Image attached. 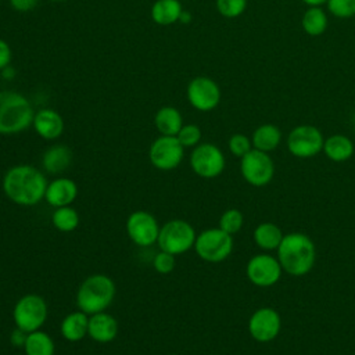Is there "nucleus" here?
I'll use <instances>...</instances> for the list:
<instances>
[{
	"instance_id": "1",
	"label": "nucleus",
	"mask_w": 355,
	"mask_h": 355,
	"mask_svg": "<svg viewBox=\"0 0 355 355\" xmlns=\"http://www.w3.org/2000/svg\"><path fill=\"white\" fill-rule=\"evenodd\" d=\"M47 179L36 166L28 164L14 165L6 171L1 182L3 193L17 205L32 207L44 198Z\"/></svg>"
},
{
	"instance_id": "2",
	"label": "nucleus",
	"mask_w": 355,
	"mask_h": 355,
	"mask_svg": "<svg viewBox=\"0 0 355 355\" xmlns=\"http://www.w3.org/2000/svg\"><path fill=\"white\" fill-rule=\"evenodd\" d=\"M277 259L283 272L291 276H305L311 272L316 261V248L309 236L293 232L283 236L277 247Z\"/></svg>"
},
{
	"instance_id": "3",
	"label": "nucleus",
	"mask_w": 355,
	"mask_h": 355,
	"mask_svg": "<svg viewBox=\"0 0 355 355\" xmlns=\"http://www.w3.org/2000/svg\"><path fill=\"white\" fill-rule=\"evenodd\" d=\"M35 110L31 101L14 90L0 92V135H18L32 126Z\"/></svg>"
},
{
	"instance_id": "4",
	"label": "nucleus",
	"mask_w": 355,
	"mask_h": 355,
	"mask_svg": "<svg viewBox=\"0 0 355 355\" xmlns=\"http://www.w3.org/2000/svg\"><path fill=\"white\" fill-rule=\"evenodd\" d=\"M116 286L114 280L103 273L87 276L76 291V306L79 311L93 315L104 312L114 301Z\"/></svg>"
},
{
	"instance_id": "5",
	"label": "nucleus",
	"mask_w": 355,
	"mask_h": 355,
	"mask_svg": "<svg viewBox=\"0 0 355 355\" xmlns=\"http://www.w3.org/2000/svg\"><path fill=\"white\" fill-rule=\"evenodd\" d=\"M194 251L205 262H223L233 251V237L220 227L205 229L197 234Z\"/></svg>"
},
{
	"instance_id": "6",
	"label": "nucleus",
	"mask_w": 355,
	"mask_h": 355,
	"mask_svg": "<svg viewBox=\"0 0 355 355\" xmlns=\"http://www.w3.org/2000/svg\"><path fill=\"white\" fill-rule=\"evenodd\" d=\"M197 233L194 227L183 219H172L159 229L157 244L159 250L172 255H180L194 247Z\"/></svg>"
},
{
	"instance_id": "7",
	"label": "nucleus",
	"mask_w": 355,
	"mask_h": 355,
	"mask_svg": "<svg viewBox=\"0 0 355 355\" xmlns=\"http://www.w3.org/2000/svg\"><path fill=\"white\" fill-rule=\"evenodd\" d=\"M49 308L39 294H25L14 305L12 320L17 327L26 333L39 330L47 320Z\"/></svg>"
},
{
	"instance_id": "8",
	"label": "nucleus",
	"mask_w": 355,
	"mask_h": 355,
	"mask_svg": "<svg viewBox=\"0 0 355 355\" xmlns=\"http://www.w3.org/2000/svg\"><path fill=\"white\" fill-rule=\"evenodd\" d=\"M240 172L248 184L263 187L269 184L275 176V164L269 153L252 148L241 157Z\"/></svg>"
},
{
	"instance_id": "9",
	"label": "nucleus",
	"mask_w": 355,
	"mask_h": 355,
	"mask_svg": "<svg viewBox=\"0 0 355 355\" xmlns=\"http://www.w3.org/2000/svg\"><path fill=\"white\" fill-rule=\"evenodd\" d=\"M189 162L193 172L204 179L219 176L226 165L222 150L212 143L197 144L190 154Z\"/></svg>"
},
{
	"instance_id": "10",
	"label": "nucleus",
	"mask_w": 355,
	"mask_h": 355,
	"mask_svg": "<svg viewBox=\"0 0 355 355\" xmlns=\"http://www.w3.org/2000/svg\"><path fill=\"white\" fill-rule=\"evenodd\" d=\"M324 137L313 125H298L287 137V148L297 158H311L323 151Z\"/></svg>"
},
{
	"instance_id": "11",
	"label": "nucleus",
	"mask_w": 355,
	"mask_h": 355,
	"mask_svg": "<svg viewBox=\"0 0 355 355\" xmlns=\"http://www.w3.org/2000/svg\"><path fill=\"white\" fill-rule=\"evenodd\" d=\"M184 147L176 136L159 135L148 148V159L151 165L159 171H172L178 168L183 159Z\"/></svg>"
},
{
	"instance_id": "12",
	"label": "nucleus",
	"mask_w": 355,
	"mask_h": 355,
	"mask_svg": "<svg viewBox=\"0 0 355 355\" xmlns=\"http://www.w3.org/2000/svg\"><path fill=\"white\" fill-rule=\"evenodd\" d=\"M248 280L257 287H272L275 286L282 275L283 268L279 259L270 254H257L251 257L245 266Z\"/></svg>"
},
{
	"instance_id": "13",
	"label": "nucleus",
	"mask_w": 355,
	"mask_h": 355,
	"mask_svg": "<svg viewBox=\"0 0 355 355\" xmlns=\"http://www.w3.org/2000/svg\"><path fill=\"white\" fill-rule=\"evenodd\" d=\"M159 229L155 216L143 209L132 212L126 219V233L139 247H150L157 243Z\"/></svg>"
},
{
	"instance_id": "14",
	"label": "nucleus",
	"mask_w": 355,
	"mask_h": 355,
	"mask_svg": "<svg viewBox=\"0 0 355 355\" xmlns=\"http://www.w3.org/2000/svg\"><path fill=\"white\" fill-rule=\"evenodd\" d=\"M187 100L193 108L201 112L212 111L220 101L218 83L208 76H196L187 85Z\"/></svg>"
},
{
	"instance_id": "15",
	"label": "nucleus",
	"mask_w": 355,
	"mask_h": 355,
	"mask_svg": "<svg viewBox=\"0 0 355 355\" xmlns=\"http://www.w3.org/2000/svg\"><path fill=\"white\" fill-rule=\"evenodd\" d=\"M280 329V315L270 306L257 309L248 319V333L258 343L273 341L279 336Z\"/></svg>"
},
{
	"instance_id": "16",
	"label": "nucleus",
	"mask_w": 355,
	"mask_h": 355,
	"mask_svg": "<svg viewBox=\"0 0 355 355\" xmlns=\"http://www.w3.org/2000/svg\"><path fill=\"white\" fill-rule=\"evenodd\" d=\"M32 126L42 139L55 140L64 132V119L55 110L42 108L35 112Z\"/></svg>"
},
{
	"instance_id": "17",
	"label": "nucleus",
	"mask_w": 355,
	"mask_h": 355,
	"mask_svg": "<svg viewBox=\"0 0 355 355\" xmlns=\"http://www.w3.org/2000/svg\"><path fill=\"white\" fill-rule=\"evenodd\" d=\"M118 334V322L116 319L104 312L89 315V326H87V336L100 344L111 343L116 338Z\"/></svg>"
},
{
	"instance_id": "18",
	"label": "nucleus",
	"mask_w": 355,
	"mask_h": 355,
	"mask_svg": "<svg viewBox=\"0 0 355 355\" xmlns=\"http://www.w3.org/2000/svg\"><path fill=\"white\" fill-rule=\"evenodd\" d=\"M78 197V186L69 178H57L47 184L44 200L53 208L71 205Z\"/></svg>"
},
{
	"instance_id": "19",
	"label": "nucleus",
	"mask_w": 355,
	"mask_h": 355,
	"mask_svg": "<svg viewBox=\"0 0 355 355\" xmlns=\"http://www.w3.org/2000/svg\"><path fill=\"white\" fill-rule=\"evenodd\" d=\"M72 164V151L67 144H53L43 153L42 166L50 175H58Z\"/></svg>"
},
{
	"instance_id": "20",
	"label": "nucleus",
	"mask_w": 355,
	"mask_h": 355,
	"mask_svg": "<svg viewBox=\"0 0 355 355\" xmlns=\"http://www.w3.org/2000/svg\"><path fill=\"white\" fill-rule=\"evenodd\" d=\"M89 326V315L82 311H75L64 316L60 324L61 336L71 343H78L87 336Z\"/></svg>"
},
{
	"instance_id": "21",
	"label": "nucleus",
	"mask_w": 355,
	"mask_h": 355,
	"mask_svg": "<svg viewBox=\"0 0 355 355\" xmlns=\"http://www.w3.org/2000/svg\"><path fill=\"white\" fill-rule=\"evenodd\" d=\"M355 147L349 137L344 135H331L324 139L323 153L333 162H344L354 155Z\"/></svg>"
},
{
	"instance_id": "22",
	"label": "nucleus",
	"mask_w": 355,
	"mask_h": 355,
	"mask_svg": "<svg viewBox=\"0 0 355 355\" xmlns=\"http://www.w3.org/2000/svg\"><path fill=\"white\" fill-rule=\"evenodd\" d=\"M154 125L159 132V135L176 136L184 123H183L182 114L178 108L172 105H165L155 112Z\"/></svg>"
},
{
	"instance_id": "23",
	"label": "nucleus",
	"mask_w": 355,
	"mask_h": 355,
	"mask_svg": "<svg viewBox=\"0 0 355 355\" xmlns=\"http://www.w3.org/2000/svg\"><path fill=\"white\" fill-rule=\"evenodd\" d=\"M182 12L183 7L179 0H155L150 11L153 21L161 26H168L178 22Z\"/></svg>"
},
{
	"instance_id": "24",
	"label": "nucleus",
	"mask_w": 355,
	"mask_h": 355,
	"mask_svg": "<svg viewBox=\"0 0 355 355\" xmlns=\"http://www.w3.org/2000/svg\"><path fill=\"white\" fill-rule=\"evenodd\" d=\"M280 140H282V132L273 123L259 125L251 136L252 147L265 153L273 151L280 144Z\"/></svg>"
},
{
	"instance_id": "25",
	"label": "nucleus",
	"mask_w": 355,
	"mask_h": 355,
	"mask_svg": "<svg viewBox=\"0 0 355 355\" xmlns=\"http://www.w3.org/2000/svg\"><path fill=\"white\" fill-rule=\"evenodd\" d=\"M283 232L282 229L273 223V222H262L259 223L254 230V243L265 251L277 250L283 240Z\"/></svg>"
},
{
	"instance_id": "26",
	"label": "nucleus",
	"mask_w": 355,
	"mask_h": 355,
	"mask_svg": "<svg viewBox=\"0 0 355 355\" xmlns=\"http://www.w3.org/2000/svg\"><path fill=\"white\" fill-rule=\"evenodd\" d=\"M22 349L25 355H54L55 344L50 334L39 329L28 333V337Z\"/></svg>"
},
{
	"instance_id": "27",
	"label": "nucleus",
	"mask_w": 355,
	"mask_h": 355,
	"mask_svg": "<svg viewBox=\"0 0 355 355\" xmlns=\"http://www.w3.org/2000/svg\"><path fill=\"white\" fill-rule=\"evenodd\" d=\"M301 24L309 36H320L327 28V15L320 7H309L304 12Z\"/></svg>"
},
{
	"instance_id": "28",
	"label": "nucleus",
	"mask_w": 355,
	"mask_h": 355,
	"mask_svg": "<svg viewBox=\"0 0 355 355\" xmlns=\"http://www.w3.org/2000/svg\"><path fill=\"white\" fill-rule=\"evenodd\" d=\"M51 223L57 230L62 233L73 232L79 226V214L75 208L69 205L54 208V212L51 215Z\"/></svg>"
},
{
	"instance_id": "29",
	"label": "nucleus",
	"mask_w": 355,
	"mask_h": 355,
	"mask_svg": "<svg viewBox=\"0 0 355 355\" xmlns=\"http://www.w3.org/2000/svg\"><path fill=\"white\" fill-rule=\"evenodd\" d=\"M244 225V215L240 209H236V208H230V209H226L220 218H219V226L223 232L229 233V234H236L237 232L241 230Z\"/></svg>"
},
{
	"instance_id": "30",
	"label": "nucleus",
	"mask_w": 355,
	"mask_h": 355,
	"mask_svg": "<svg viewBox=\"0 0 355 355\" xmlns=\"http://www.w3.org/2000/svg\"><path fill=\"white\" fill-rule=\"evenodd\" d=\"M216 10L226 18L240 17L247 8V0H216Z\"/></svg>"
},
{
	"instance_id": "31",
	"label": "nucleus",
	"mask_w": 355,
	"mask_h": 355,
	"mask_svg": "<svg viewBox=\"0 0 355 355\" xmlns=\"http://www.w3.org/2000/svg\"><path fill=\"white\" fill-rule=\"evenodd\" d=\"M176 137L184 148L196 147L197 144H200V140H201V129L194 123H187L180 128Z\"/></svg>"
},
{
	"instance_id": "32",
	"label": "nucleus",
	"mask_w": 355,
	"mask_h": 355,
	"mask_svg": "<svg viewBox=\"0 0 355 355\" xmlns=\"http://www.w3.org/2000/svg\"><path fill=\"white\" fill-rule=\"evenodd\" d=\"M227 147L230 150V153L239 158L244 157L247 153H250L254 147L251 143V139L247 137L243 133H234L230 136L229 141H227Z\"/></svg>"
},
{
	"instance_id": "33",
	"label": "nucleus",
	"mask_w": 355,
	"mask_h": 355,
	"mask_svg": "<svg viewBox=\"0 0 355 355\" xmlns=\"http://www.w3.org/2000/svg\"><path fill=\"white\" fill-rule=\"evenodd\" d=\"M327 10L337 18H351L355 15V0H327Z\"/></svg>"
},
{
	"instance_id": "34",
	"label": "nucleus",
	"mask_w": 355,
	"mask_h": 355,
	"mask_svg": "<svg viewBox=\"0 0 355 355\" xmlns=\"http://www.w3.org/2000/svg\"><path fill=\"white\" fill-rule=\"evenodd\" d=\"M153 268L155 269V272L161 275L171 273L175 269V255L161 250L153 258Z\"/></svg>"
},
{
	"instance_id": "35",
	"label": "nucleus",
	"mask_w": 355,
	"mask_h": 355,
	"mask_svg": "<svg viewBox=\"0 0 355 355\" xmlns=\"http://www.w3.org/2000/svg\"><path fill=\"white\" fill-rule=\"evenodd\" d=\"M8 1L11 8L18 12L32 11L39 4V0H8Z\"/></svg>"
},
{
	"instance_id": "36",
	"label": "nucleus",
	"mask_w": 355,
	"mask_h": 355,
	"mask_svg": "<svg viewBox=\"0 0 355 355\" xmlns=\"http://www.w3.org/2000/svg\"><path fill=\"white\" fill-rule=\"evenodd\" d=\"M11 55H12V51L10 44L6 40L0 39V71H3L10 65Z\"/></svg>"
},
{
	"instance_id": "37",
	"label": "nucleus",
	"mask_w": 355,
	"mask_h": 355,
	"mask_svg": "<svg viewBox=\"0 0 355 355\" xmlns=\"http://www.w3.org/2000/svg\"><path fill=\"white\" fill-rule=\"evenodd\" d=\"M28 333L19 327L15 326V329L11 331L10 334V343L12 347H18V348H24L25 341H26Z\"/></svg>"
},
{
	"instance_id": "38",
	"label": "nucleus",
	"mask_w": 355,
	"mask_h": 355,
	"mask_svg": "<svg viewBox=\"0 0 355 355\" xmlns=\"http://www.w3.org/2000/svg\"><path fill=\"white\" fill-rule=\"evenodd\" d=\"M302 3H305L309 7H319L322 4H324L327 0H301Z\"/></svg>"
},
{
	"instance_id": "39",
	"label": "nucleus",
	"mask_w": 355,
	"mask_h": 355,
	"mask_svg": "<svg viewBox=\"0 0 355 355\" xmlns=\"http://www.w3.org/2000/svg\"><path fill=\"white\" fill-rule=\"evenodd\" d=\"M190 19H191V14L187 12V11H183L182 15H180V18H179V21H182V22H184V24H189Z\"/></svg>"
},
{
	"instance_id": "40",
	"label": "nucleus",
	"mask_w": 355,
	"mask_h": 355,
	"mask_svg": "<svg viewBox=\"0 0 355 355\" xmlns=\"http://www.w3.org/2000/svg\"><path fill=\"white\" fill-rule=\"evenodd\" d=\"M49 1H53V3H62V1H67V0H49Z\"/></svg>"
}]
</instances>
